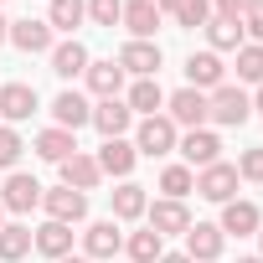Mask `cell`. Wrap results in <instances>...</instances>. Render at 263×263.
Listing matches in <instances>:
<instances>
[{
    "label": "cell",
    "mask_w": 263,
    "mask_h": 263,
    "mask_svg": "<svg viewBox=\"0 0 263 263\" xmlns=\"http://www.w3.org/2000/svg\"><path fill=\"white\" fill-rule=\"evenodd\" d=\"M206 119H217V124L237 129V124H248V119H253V98H248L242 88L222 83V88H212V98H206Z\"/></svg>",
    "instance_id": "1"
},
{
    "label": "cell",
    "mask_w": 263,
    "mask_h": 263,
    "mask_svg": "<svg viewBox=\"0 0 263 263\" xmlns=\"http://www.w3.org/2000/svg\"><path fill=\"white\" fill-rule=\"evenodd\" d=\"M176 124L165 119V114H150V119H140V135H135V150L140 155H171L176 150Z\"/></svg>",
    "instance_id": "2"
},
{
    "label": "cell",
    "mask_w": 263,
    "mask_h": 263,
    "mask_svg": "<svg viewBox=\"0 0 263 263\" xmlns=\"http://www.w3.org/2000/svg\"><path fill=\"white\" fill-rule=\"evenodd\" d=\"M42 206H47V222H83L88 217V196L72 191V186H57V191H42Z\"/></svg>",
    "instance_id": "3"
},
{
    "label": "cell",
    "mask_w": 263,
    "mask_h": 263,
    "mask_svg": "<svg viewBox=\"0 0 263 263\" xmlns=\"http://www.w3.org/2000/svg\"><path fill=\"white\" fill-rule=\"evenodd\" d=\"M222 227L217 222H191L186 227V258L191 263H212V258H222Z\"/></svg>",
    "instance_id": "4"
},
{
    "label": "cell",
    "mask_w": 263,
    "mask_h": 263,
    "mask_svg": "<svg viewBox=\"0 0 263 263\" xmlns=\"http://www.w3.org/2000/svg\"><path fill=\"white\" fill-rule=\"evenodd\" d=\"M36 201H42V181L26 176V171H11L6 191H0V206H6V212H31Z\"/></svg>",
    "instance_id": "5"
},
{
    "label": "cell",
    "mask_w": 263,
    "mask_h": 263,
    "mask_svg": "<svg viewBox=\"0 0 263 263\" xmlns=\"http://www.w3.org/2000/svg\"><path fill=\"white\" fill-rule=\"evenodd\" d=\"M52 119H57V129H67V135H78L83 124H93V108H88V98H83V93L62 88V93L52 98Z\"/></svg>",
    "instance_id": "6"
},
{
    "label": "cell",
    "mask_w": 263,
    "mask_h": 263,
    "mask_svg": "<svg viewBox=\"0 0 263 263\" xmlns=\"http://www.w3.org/2000/svg\"><path fill=\"white\" fill-rule=\"evenodd\" d=\"M165 103H171V114H165L171 124H186V129H201V124H206V93H196V88H176Z\"/></svg>",
    "instance_id": "7"
},
{
    "label": "cell",
    "mask_w": 263,
    "mask_h": 263,
    "mask_svg": "<svg viewBox=\"0 0 263 263\" xmlns=\"http://www.w3.org/2000/svg\"><path fill=\"white\" fill-rule=\"evenodd\" d=\"M232 191H237V165H206L201 176H196V196H206V201H232Z\"/></svg>",
    "instance_id": "8"
},
{
    "label": "cell",
    "mask_w": 263,
    "mask_h": 263,
    "mask_svg": "<svg viewBox=\"0 0 263 263\" xmlns=\"http://www.w3.org/2000/svg\"><path fill=\"white\" fill-rule=\"evenodd\" d=\"M114 62L124 67V78H129V72H135V78H155V72H160V47H155V42H129Z\"/></svg>",
    "instance_id": "9"
},
{
    "label": "cell",
    "mask_w": 263,
    "mask_h": 263,
    "mask_svg": "<svg viewBox=\"0 0 263 263\" xmlns=\"http://www.w3.org/2000/svg\"><path fill=\"white\" fill-rule=\"evenodd\" d=\"M119 21L129 26L135 42H150L155 26H160V6H155V0H124V16H119Z\"/></svg>",
    "instance_id": "10"
},
{
    "label": "cell",
    "mask_w": 263,
    "mask_h": 263,
    "mask_svg": "<svg viewBox=\"0 0 263 263\" xmlns=\"http://www.w3.org/2000/svg\"><path fill=\"white\" fill-rule=\"evenodd\" d=\"M145 217H150V232H160V237H171V232H186L191 227V212H186V201H155V206H145Z\"/></svg>",
    "instance_id": "11"
},
{
    "label": "cell",
    "mask_w": 263,
    "mask_h": 263,
    "mask_svg": "<svg viewBox=\"0 0 263 263\" xmlns=\"http://www.w3.org/2000/svg\"><path fill=\"white\" fill-rule=\"evenodd\" d=\"M31 114H36V88L31 83H6V88H0V119L21 124Z\"/></svg>",
    "instance_id": "12"
},
{
    "label": "cell",
    "mask_w": 263,
    "mask_h": 263,
    "mask_svg": "<svg viewBox=\"0 0 263 263\" xmlns=\"http://www.w3.org/2000/svg\"><path fill=\"white\" fill-rule=\"evenodd\" d=\"M135 160H140V150L129 145V140H103V150H98V171L103 176H119V181H129Z\"/></svg>",
    "instance_id": "13"
},
{
    "label": "cell",
    "mask_w": 263,
    "mask_h": 263,
    "mask_svg": "<svg viewBox=\"0 0 263 263\" xmlns=\"http://www.w3.org/2000/svg\"><path fill=\"white\" fill-rule=\"evenodd\" d=\"M181 145V155H186V165H217V155H222V140L212 135V129H191V135L186 140H176Z\"/></svg>",
    "instance_id": "14"
},
{
    "label": "cell",
    "mask_w": 263,
    "mask_h": 263,
    "mask_svg": "<svg viewBox=\"0 0 263 263\" xmlns=\"http://www.w3.org/2000/svg\"><path fill=\"white\" fill-rule=\"evenodd\" d=\"M98 181H103V171H98V160H93V155H83V150H78V155H67V160H62V186H72V191H83V196H88Z\"/></svg>",
    "instance_id": "15"
},
{
    "label": "cell",
    "mask_w": 263,
    "mask_h": 263,
    "mask_svg": "<svg viewBox=\"0 0 263 263\" xmlns=\"http://www.w3.org/2000/svg\"><path fill=\"white\" fill-rule=\"evenodd\" d=\"M119 242H124V232H119V222H93V227L83 232V253H88V258H103V263H114V253H119Z\"/></svg>",
    "instance_id": "16"
},
{
    "label": "cell",
    "mask_w": 263,
    "mask_h": 263,
    "mask_svg": "<svg viewBox=\"0 0 263 263\" xmlns=\"http://www.w3.org/2000/svg\"><path fill=\"white\" fill-rule=\"evenodd\" d=\"M93 124H98L103 140H124V129L135 124V114H129V103H119V98H103V103L93 108Z\"/></svg>",
    "instance_id": "17"
},
{
    "label": "cell",
    "mask_w": 263,
    "mask_h": 263,
    "mask_svg": "<svg viewBox=\"0 0 263 263\" xmlns=\"http://www.w3.org/2000/svg\"><path fill=\"white\" fill-rule=\"evenodd\" d=\"M222 72H227V67H222L217 52H191V57H186V78H191L196 93H201V88H222Z\"/></svg>",
    "instance_id": "18"
},
{
    "label": "cell",
    "mask_w": 263,
    "mask_h": 263,
    "mask_svg": "<svg viewBox=\"0 0 263 263\" xmlns=\"http://www.w3.org/2000/svg\"><path fill=\"white\" fill-rule=\"evenodd\" d=\"M31 248L47 253V258H67V253H72V227H67V222H42L36 237H31Z\"/></svg>",
    "instance_id": "19"
},
{
    "label": "cell",
    "mask_w": 263,
    "mask_h": 263,
    "mask_svg": "<svg viewBox=\"0 0 263 263\" xmlns=\"http://www.w3.org/2000/svg\"><path fill=\"white\" fill-rule=\"evenodd\" d=\"M88 62H93V57H88L83 42H57V47H52V72H57V78H78V72H88Z\"/></svg>",
    "instance_id": "20"
},
{
    "label": "cell",
    "mask_w": 263,
    "mask_h": 263,
    "mask_svg": "<svg viewBox=\"0 0 263 263\" xmlns=\"http://www.w3.org/2000/svg\"><path fill=\"white\" fill-rule=\"evenodd\" d=\"M83 78H88V88H93L98 98H119V88H124V67H119L114 57H108V62H88Z\"/></svg>",
    "instance_id": "21"
},
{
    "label": "cell",
    "mask_w": 263,
    "mask_h": 263,
    "mask_svg": "<svg viewBox=\"0 0 263 263\" xmlns=\"http://www.w3.org/2000/svg\"><path fill=\"white\" fill-rule=\"evenodd\" d=\"M217 227H222V237H227V232L248 237V232H258L263 222H258V206H253V201H227V206H222V222H217Z\"/></svg>",
    "instance_id": "22"
},
{
    "label": "cell",
    "mask_w": 263,
    "mask_h": 263,
    "mask_svg": "<svg viewBox=\"0 0 263 263\" xmlns=\"http://www.w3.org/2000/svg\"><path fill=\"white\" fill-rule=\"evenodd\" d=\"M11 42L21 52H52V26L47 21H11Z\"/></svg>",
    "instance_id": "23"
},
{
    "label": "cell",
    "mask_w": 263,
    "mask_h": 263,
    "mask_svg": "<svg viewBox=\"0 0 263 263\" xmlns=\"http://www.w3.org/2000/svg\"><path fill=\"white\" fill-rule=\"evenodd\" d=\"M145 186H135V181H119V191H114V222H135V217H145Z\"/></svg>",
    "instance_id": "24"
},
{
    "label": "cell",
    "mask_w": 263,
    "mask_h": 263,
    "mask_svg": "<svg viewBox=\"0 0 263 263\" xmlns=\"http://www.w3.org/2000/svg\"><path fill=\"white\" fill-rule=\"evenodd\" d=\"M124 103H129V114H145V119H150V114H160L165 93H160V83H155V78H135V88H129V98H124Z\"/></svg>",
    "instance_id": "25"
},
{
    "label": "cell",
    "mask_w": 263,
    "mask_h": 263,
    "mask_svg": "<svg viewBox=\"0 0 263 263\" xmlns=\"http://www.w3.org/2000/svg\"><path fill=\"white\" fill-rule=\"evenodd\" d=\"M36 155L52 160V165H62L67 155H78V140L67 135V129H42V135H36Z\"/></svg>",
    "instance_id": "26"
},
{
    "label": "cell",
    "mask_w": 263,
    "mask_h": 263,
    "mask_svg": "<svg viewBox=\"0 0 263 263\" xmlns=\"http://www.w3.org/2000/svg\"><path fill=\"white\" fill-rule=\"evenodd\" d=\"M31 253V227L11 222V227H0V263H21Z\"/></svg>",
    "instance_id": "27"
},
{
    "label": "cell",
    "mask_w": 263,
    "mask_h": 263,
    "mask_svg": "<svg viewBox=\"0 0 263 263\" xmlns=\"http://www.w3.org/2000/svg\"><path fill=\"white\" fill-rule=\"evenodd\" d=\"M88 21V0H52V11H47V26L52 31H72Z\"/></svg>",
    "instance_id": "28"
},
{
    "label": "cell",
    "mask_w": 263,
    "mask_h": 263,
    "mask_svg": "<svg viewBox=\"0 0 263 263\" xmlns=\"http://www.w3.org/2000/svg\"><path fill=\"white\" fill-rule=\"evenodd\" d=\"M160 253H165V237L150 232V227L129 237V258H135V263H160Z\"/></svg>",
    "instance_id": "29"
},
{
    "label": "cell",
    "mask_w": 263,
    "mask_h": 263,
    "mask_svg": "<svg viewBox=\"0 0 263 263\" xmlns=\"http://www.w3.org/2000/svg\"><path fill=\"white\" fill-rule=\"evenodd\" d=\"M206 36H212V52H237L242 47V26L237 21H206Z\"/></svg>",
    "instance_id": "30"
},
{
    "label": "cell",
    "mask_w": 263,
    "mask_h": 263,
    "mask_svg": "<svg viewBox=\"0 0 263 263\" xmlns=\"http://www.w3.org/2000/svg\"><path fill=\"white\" fill-rule=\"evenodd\" d=\"M160 191H165L171 201H181L186 191H196V176H191V165H165V171H160Z\"/></svg>",
    "instance_id": "31"
},
{
    "label": "cell",
    "mask_w": 263,
    "mask_h": 263,
    "mask_svg": "<svg viewBox=\"0 0 263 263\" xmlns=\"http://www.w3.org/2000/svg\"><path fill=\"white\" fill-rule=\"evenodd\" d=\"M171 16H176V26L196 31V26H206V21H212V6H206V0H181V6H176Z\"/></svg>",
    "instance_id": "32"
},
{
    "label": "cell",
    "mask_w": 263,
    "mask_h": 263,
    "mask_svg": "<svg viewBox=\"0 0 263 263\" xmlns=\"http://www.w3.org/2000/svg\"><path fill=\"white\" fill-rule=\"evenodd\" d=\"M237 78L242 83H263V47H237Z\"/></svg>",
    "instance_id": "33"
},
{
    "label": "cell",
    "mask_w": 263,
    "mask_h": 263,
    "mask_svg": "<svg viewBox=\"0 0 263 263\" xmlns=\"http://www.w3.org/2000/svg\"><path fill=\"white\" fill-rule=\"evenodd\" d=\"M21 135H16V129L11 124H0V171H16V160H21Z\"/></svg>",
    "instance_id": "34"
},
{
    "label": "cell",
    "mask_w": 263,
    "mask_h": 263,
    "mask_svg": "<svg viewBox=\"0 0 263 263\" xmlns=\"http://www.w3.org/2000/svg\"><path fill=\"white\" fill-rule=\"evenodd\" d=\"M124 16V0H88V21L93 26H119Z\"/></svg>",
    "instance_id": "35"
},
{
    "label": "cell",
    "mask_w": 263,
    "mask_h": 263,
    "mask_svg": "<svg viewBox=\"0 0 263 263\" xmlns=\"http://www.w3.org/2000/svg\"><path fill=\"white\" fill-rule=\"evenodd\" d=\"M237 181H263V145L237 155Z\"/></svg>",
    "instance_id": "36"
},
{
    "label": "cell",
    "mask_w": 263,
    "mask_h": 263,
    "mask_svg": "<svg viewBox=\"0 0 263 263\" xmlns=\"http://www.w3.org/2000/svg\"><path fill=\"white\" fill-rule=\"evenodd\" d=\"M237 26H242V31L253 36V47H263V0H253V11H248V16L237 21Z\"/></svg>",
    "instance_id": "37"
},
{
    "label": "cell",
    "mask_w": 263,
    "mask_h": 263,
    "mask_svg": "<svg viewBox=\"0 0 263 263\" xmlns=\"http://www.w3.org/2000/svg\"><path fill=\"white\" fill-rule=\"evenodd\" d=\"M248 11H253V0H217V16L222 21H242Z\"/></svg>",
    "instance_id": "38"
},
{
    "label": "cell",
    "mask_w": 263,
    "mask_h": 263,
    "mask_svg": "<svg viewBox=\"0 0 263 263\" xmlns=\"http://www.w3.org/2000/svg\"><path fill=\"white\" fill-rule=\"evenodd\" d=\"M160 263H191L186 253H160Z\"/></svg>",
    "instance_id": "39"
},
{
    "label": "cell",
    "mask_w": 263,
    "mask_h": 263,
    "mask_svg": "<svg viewBox=\"0 0 263 263\" xmlns=\"http://www.w3.org/2000/svg\"><path fill=\"white\" fill-rule=\"evenodd\" d=\"M155 6H160V16H165V11H176V6H181V0H155Z\"/></svg>",
    "instance_id": "40"
},
{
    "label": "cell",
    "mask_w": 263,
    "mask_h": 263,
    "mask_svg": "<svg viewBox=\"0 0 263 263\" xmlns=\"http://www.w3.org/2000/svg\"><path fill=\"white\" fill-rule=\"evenodd\" d=\"M0 42H11V21L6 16H0Z\"/></svg>",
    "instance_id": "41"
},
{
    "label": "cell",
    "mask_w": 263,
    "mask_h": 263,
    "mask_svg": "<svg viewBox=\"0 0 263 263\" xmlns=\"http://www.w3.org/2000/svg\"><path fill=\"white\" fill-rule=\"evenodd\" d=\"M253 114H263V88H258V98H253Z\"/></svg>",
    "instance_id": "42"
},
{
    "label": "cell",
    "mask_w": 263,
    "mask_h": 263,
    "mask_svg": "<svg viewBox=\"0 0 263 263\" xmlns=\"http://www.w3.org/2000/svg\"><path fill=\"white\" fill-rule=\"evenodd\" d=\"M57 263H88V258H78V253H67V258H57Z\"/></svg>",
    "instance_id": "43"
},
{
    "label": "cell",
    "mask_w": 263,
    "mask_h": 263,
    "mask_svg": "<svg viewBox=\"0 0 263 263\" xmlns=\"http://www.w3.org/2000/svg\"><path fill=\"white\" fill-rule=\"evenodd\" d=\"M237 263H263V258H237Z\"/></svg>",
    "instance_id": "44"
},
{
    "label": "cell",
    "mask_w": 263,
    "mask_h": 263,
    "mask_svg": "<svg viewBox=\"0 0 263 263\" xmlns=\"http://www.w3.org/2000/svg\"><path fill=\"white\" fill-rule=\"evenodd\" d=\"M0 227H6V206H0Z\"/></svg>",
    "instance_id": "45"
},
{
    "label": "cell",
    "mask_w": 263,
    "mask_h": 263,
    "mask_svg": "<svg viewBox=\"0 0 263 263\" xmlns=\"http://www.w3.org/2000/svg\"><path fill=\"white\" fill-rule=\"evenodd\" d=\"M258 242H263V227H258Z\"/></svg>",
    "instance_id": "46"
}]
</instances>
